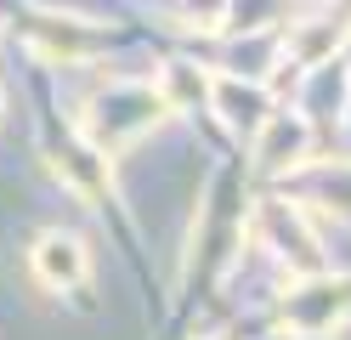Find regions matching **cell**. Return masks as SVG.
Returning <instances> with one entry per match:
<instances>
[{"mask_svg": "<svg viewBox=\"0 0 351 340\" xmlns=\"http://www.w3.org/2000/svg\"><path fill=\"white\" fill-rule=\"evenodd\" d=\"M29 267H34V278L46 289H74V284H85V272H91V256H85V244L74 233H46L29 249Z\"/></svg>", "mask_w": 351, "mask_h": 340, "instance_id": "6da1fadb", "label": "cell"}, {"mask_svg": "<svg viewBox=\"0 0 351 340\" xmlns=\"http://www.w3.org/2000/svg\"><path fill=\"white\" fill-rule=\"evenodd\" d=\"M221 108L232 125H261V97L255 91H238V85H221Z\"/></svg>", "mask_w": 351, "mask_h": 340, "instance_id": "5b68a950", "label": "cell"}, {"mask_svg": "<svg viewBox=\"0 0 351 340\" xmlns=\"http://www.w3.org/2000/svg\"><path fill=\"white\" fill-rule=\"evenodd\" d=\"M57 170L69 176L85 199H102L108 193V153L102 148H69V153H57Z\"/></svg>", "mask_w": 351, "mask_h": 340, "instance_id": "277c9868", "label": "cell"}, {"mask_svg": "<svg viewBox=\"0 0 351 340\" xmlns=\"http://www.w3.org/2000/svg\"><path fill=\"white\" fill-rule=\"evenodd\" d=\"M300 148H306L300 120H267L261 142H255V159H261V170H289V165H300Z\"/></svg>", "mask_w": 351, "mask_h": 340, "instance_id": "3957f363", "label": "cell"}, {"mask_svg": "<svg viewBox=\"0 0 351 340\" xmlns=\"http://www.w3.org/2000/svg\"><path fill=\"white\" fill-rule=\"evenodd\" d=\"M267 227L278 233L283 256H289V261H295L300 272H317V267H323V256H317V238L306 233V221H300V210H295V204L272 199V204H267Z\"/></svg>", "mask_w": 351, "mask_h": 340, "instance_id": "7a4b0ae2", "label": "cell"}]
</instances>
